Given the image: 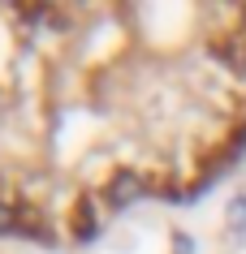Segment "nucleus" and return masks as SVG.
<instances>
[{
    "mask_svg": "<svg viewBox=\"0 0 246 254\" xmlns=\"http://www.w3.org/2000/svg\"><path fill=\"white\" fill-rule=\"evenodd\" d=\"M4 228H13V211H4V207H0V233H4Z\"/></svg>",
    "mask_w": 246,
    "mask_h": 254,
    "instance_id": "1",
    "label": "nucleus"
}]
</instances>
